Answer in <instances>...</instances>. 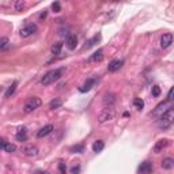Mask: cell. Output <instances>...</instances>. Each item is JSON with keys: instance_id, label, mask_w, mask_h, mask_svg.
Listing matches in <instances>:
<instances>
[{"instance_id": "484cf974", "label": "cell", "mask_w": 174, "mask_h": 174, "mask_svg": "<svg viewBox=\"0 0 174 174\" xmlns=\"http://www.w3.org/2000/svg\"><path fill=\"white\" fill-rule=\"evenodd\" d=\"M133 106L137 109V110H141L144 108V101L141 98H135L133 99Z\"/></svg>"}, {"instance_id": "d6a6232c", "label": "cell", "mask_w": 174, "mask_h": 174, "mask_svg": "<svg viewBox=\"0 0 174 174\" xmlns=\"http://www.w3.org/2000/svg\"><path fill=\"white\" fill-rule=\"evenodd\" d=\"M6 143H7V140L3 139V137H0V150H3V148H4Z\"/></svg>"}, {"instance_id": "ba28073f", "label": "cell", "mask_w": 174, "mask_h": 174, "mask_svg": "<svg viewBox=\"0 0 174 174\" xmlns=\"http://www.w3.org/2000/svg\"><path fill=\"white\" fill-rule=\"evenodd\" d=\"M65 45H67V48H68L69 51H74V49L76 48V45H78V37L75 34H68L67 35V38H65Z\"/></svg>"}, {"instance_id": "e0dca14e", "label": "cell", "mask_w": 174, "mask_h": 174, "mask_svg": "<svg viewBox=\"0 0 174 174\" xmlns=\"http://www.w3.org/2000/svg\"><path fill=\"white\" fill-rule=\"evenodd\" d=\"M101 41V34H97V35H94L91 40H88L87 42H86V45H84V49H90V48H93L95 44H98V42Z\"/></svg>"}, {"instance_id": "603a6c76", "label": "cell", "mask_w": 174, "mask_h": 174, "mask_svg": "<svg viewBox=\"0 0 174 174\" xmlns=\"http://www.w3.org/2000/svg\"><path fill=\"white\" fill-rule=\"evenodd\" d=\"M16 86H18V82H12V84L8 88H7V91H6V94H4V97L6 98H10L11 95L15 93V90H16Z\"/></svg>"}, {"instance_id": "9a60e30c", "label": "cell", "mask_w": 174, "mask_h": 174, "mask_svg": "<svg viewBox=\"0 0 174 174\" xmlns=\"http://www.w3.org/2000/svg\"><path fill=\"white\" fill-rule=\"evenodd\" d=\"M104 60V51L102 49H99L94 53V55L90 56V59H88V61L90 63H98V61H102Z\"/></svg>"}, {"instance_id": "6da1fadb", "label": "cell", "mask_w": 174, "mask_h": 174, "mask_svg": "<svg viewBox=\"0 0 174 174\" xmlns=\"http://www.w3.org/2000/svg\"><path fill=\"white\" fill-rule=\"evenodd\" d=\"M64 71H65L64 67H61V68H56V69L48 71V72L41 78V84H42V86H49V84H53L55 82H57L60 78L63 76Z\"/></svg>"}, {"instance_id": "d4e9b609", "label": "cell", "mask_w": 174, "mask_h": 174, "mask_svg": "<svg viewBox=\"0 0 174 174\" xmlns=\"http://www.w3.org/2000/svg\"><path fill=\"white\" fill-rule=\"evenodd\" d=\"M69 151H71V152H74V154H82V152H84V145H83V144L72 145Z\"/></svg>"}, {"instance_id": "4316f807", "label": "cell", "mask_w": 174, "mask_h": 174, "mask_svg": "<svg viewBox=\"0 0 174 174\" xmlns=\"http://www.w3.org/2000/svg\"><path fill=\"white\" fill-rule=\"evenodd\" d=\"M3 150H4L6 152H10V154H11V152H15V151H16V145H15V144H12V143H8V141H7Z\"/></svg>"}, {"instance_id": "7402d4cb", "label": "cell", "mask_w": 174, "mask_h": 174, "mask_svg": "<svg viewBox=\"0 0 174 174\" xmlns=\"http://www.w3.org/2000/svg\"><path fill=\"white\" fill-rule=\"evenodd\" d=\"M105 148V143H104V140H97V141H94V144H93V151L94 152H101L102 150Z\"/></svg>"}, {"instance_id": "9c48e42d", "label": "cell", "mask_w": 174, "mask_h": 174, "mask_svg": "<svg viewBox=\"0 0 174 174\" xmlns=\"http://www.w3.org/2000/svg\"><path fill=\"white\" fill-rule=\"evenodd\" d=\"M97 78H90V79H87L86 82H84V84L79 88V91L80 93H87V91H90L91 88L94 87V84L97 83Z\"/></svg>"}, {"instance_id": "5bb4252c", "label": "cell", "mask_w": 174, "mask_h": 174, "mask_svg": "<svg viewBox=\"0 0 174 174\" xmlns=\"http://www.w3.org/2000/svg\"><path fill=\"white\" fill-rule=\"evenodd\" d=\"M112 118H113V113L109 110V109L102 110L101 113H99V116H98V120H99V123H101V124L109 121V120H112Z\"/></svg>"}, {"instance_id": "ac0fdd59", "label": "cell", "mask_w": 174, "mask_h": 174, "mask_svg": "<svg viewBox=\"0 0 174 174\" xmlns=\"http://www.w3.org/2000/svg\"><path fill=\"white\" fill-rule=\"evenodd\" d=\"M162 167L166 170H170L174 167V159L173 158H165L162 161Z\"/></svg>"}, {"instance_id": "52a82bcc", "label": "cell", "mask_w": 174, "mask_h": 174, "mask_svg": "<svg viewBox=\"0 0 174 174\" xmlns=\"http://www.w3.org/2000/svg\"><path fill=\"white\" fill-rule=\"evenodd\" d=\"M38 152H40L38 151V147L37 145H34V144H27L26 147L23 148V154L26 155V157H31V158L37 157Z\"/></svg>"}, {"instance_id": "83f0119b", "label": "cell", "mask_w": 174, "mask_h": 174, "mask_svg": "<svg viewBox=\"0 0 174 174\" xmlns=\"http://www.w3.org/2000/svg\"><path fill=\"white\" fill-rule=\"evenodd\" d=\"M10 45V41L7 37H2L0 38V51H3V49H7Z\"/></svg>"}, {"instance_id": "5b68a950", "label": "cell", "mask_w": 174, "mask_h": 174, "mask_svg": "<svg viewBox=\"0 0 174 174\" xmlns=\"http://www.w3.org/2000/svg\"><path fill=\"white\" fill-rule=\"evenodd\" d=\"M169 104H170V102L167 101V99H166V101H163V102H161V104H158L157 106H155V109H154V110L151 112V116H152V117H159L163 112L166 110V109L170 108Z\"/></svg>"}, {"instance_id": "f546056e", "label": "cell", "mask_w": 174, "mask_h": 174, "mask_svg": "<svg viewBox=\"0 0 174 174\" xmlns=\"http://www.w3.org/2000/svg\"><path fill=\"white\" fill-rule=\"evenodd\" d=\"M52 10H53L55 12H60V11H61V6H60V3H59V2H55V3H53V4H52Z\"/></svg>"}, {"instance_id": "8fae6325", "label": "cell", "mask_w": 174, "mask_h": 174, "mask_svg": "<svg viewBox=\"0 0 174 174\" xmlns=\"http://www.w3.org/2000/svg\"><path fill=\"white\" fill-rule=\"evenodd\" d=\"M123 64H124V61L123 60H120V59L112 60V61L109 63V65H108V71L109 72H116V71H118L120 68H121Z\"/></svg>"}, {"instance_id": "f1b7e54d", "label": "cell", "mask_w": 174, "mask_h": 174, "mask_svg": "<svg viewBox=\"0 0 174 174\" xmlns=\"http://www.w3.org/2000/svg\"><path fill=\"white\" fill-rule=\"evenodd\" d=\"M152 95H154V97H159V95H161V87L152 86Z\"/></svg>"}, {"instance_id": "836d02e7", "label": "cell", "mask_w": 174, "mask_h": 174, "mask_svg": "<svg viewBox=\"0 0 174 174\" xmlns=\"http://www.w3.org/2000/svg\"><path fill=\"white\" fill-rule=\"evenodd\" d=\"M167 101L172 102L173 101V88H170L169 90V94H167Z\"/></svg>"}, {"instance_id": "44dd1931", "label": "cell", "mask_w": 174, "mask_h": 174, "mask_svg": "<svg viewBox=\"0 0 174 174\" xmlns=\"http://www.w3.org/2000/svg\"><path fill=\"white\" fill-rule=\"evenodd\" d=\"M61 105H63V101H61V99H60V98H55V99H52V101L49 102V109L55 110V109H59Z\"/></svg>"}, {"instance_id": "7c38bea8", "label": "cell", "mask_w": 174, "mask_h": 174, "mask_svg": "<svg viewBox=\"0 0 174 174\" xmlns=\"http://www.w3.org/2000/svg\"><path fill=\"white\" fill-rule=\"evenodd\" d=\"M53 125L52 124H48V125H45V127H42L40 131L37 132V137H40V139H42V137H45V136H48V135H51L53 132Z\"/></svg>"}, {"instance_id": "30bf717a", "label": "cell", "mask_w": 174, "mask_h": 174, "mask_svg": "<svg viewBox=\"0 0 174 174\" xmlns=\"http://www.w3.org/2000/svg\"><path fill=\"white\" fill-rule=\"evenodd\" d=\"M152 170H154V166H152V163L150 161H145L143 162L141 165L137 167V173L140 174H147V173H151Z\"/></svg>"}, {"instance_id": "7a4b0ae2", "label": "cell", "mask_w": 174, "mask_h": 174, "mask_svg": "<svg viewBox=\"0 0 174 174\" xmlns=\"http://www.w3.org/2000/svg\"><path fill=\"white\" fill-rule=\"evenodd\" d=\"M158 118H159V128L163 129V131L169 129V128L172 127L173 120H174V110H173V108H167L161 116L158 117Z\"/></svg>"}, {"instance_id": "ffe728a7", "label": "cell", "mask_w": 174, "mask_h": 174, "mask_svg": "<svg viewBox=\"0 0 174 174\" xmlns=\"http://www.w3.org/2000/svg\"><path fill=\"white\" fill-rule=\"evenodd\" d=\"M61 49H63V42H56V44H53V45H52L51 52H52V55L57 56V55H60Z\"/></svg>"}, {"instance_id": "277c9868", "label": "cell", "mask_w": 174, "mask_h": 174, "mask_svg": "<svg viewBox=\"0 0 174 174\" xmlns=\"http://www.w3.org/2000/svg\"><path fill=\"white\" fill-rule=\"evenodd\" d=\"M35 31H37V25L27 23L26 26H23L22 29H20L19 34H20V37H22V38H27V37H30V35H33Z\"/></svg>"}, {"instance_id": "8992f818", "label": "cell", "mask_w": 174, "mask_h": 174, "mask_svg": "<svg viewBox=\"0 0 174 174\" xmlns=\"http://www.w3.org/2000/svg\"><path fill=\"white\" fill-rule=\"evenodd\" d=\"M169 144H170V140L169 139H161V140H158L157 143H155L154 148H152V151H154L155 154H159V152H162L163 150H166V148L169 147Z\"/></svg>"}, {"instance_id": "d6986e66", "label": "cell", "mask_w": 174, "mask_h": 174, "mask_svg": "<svg viewBox=\"0 0 174 174\" xmlns=\"http://www.w3.org/2000/svg\"><path fill=\"white\" fill-rule=\"evenodd\" d=\"M116 102V95L114 94H106L104 98V104L106 106H113V104Z\"/></svg>"}, {"instance_id": "e575fe53", "label": "cell", "mask_w": 174, "mask_h": 174, "mask_svg": "<svg viewBox=\"0 0 174 174\" xmlns=\"http://www.w3.org/2000/svg\"><path fill=\"white\" fill-rule=\"evenodd\" d=\"M45 18H47V11H44V12H42L41 15H40V19H45Z\"/></svg>"}, {"instance_id": "3957f363", "label": "cell", "mask_w": 174, "mask_h": 174, "mask_svg": "<svg viewBox=\"0 0 174 174\" xmlns=\"http://www.w3.org/2000/svg\"><path fill=\"white\" fill-rule=\"evenodd\" d=\"M41 104H42L41 98H38V97H31V98H29L26 102H25L23 112H25V113H33L35 109L40 108Z\"/></svg>"}, {"instance_id": "4dcf8cb0", "label": "cell", "mask_w": 174, "mask_h": 174, "mask_svg": "<svg viewBox=\"0 0 174 174\" xmlns=\"http://www.w3.org/2000/svg\"><path fill=\"white\" fill-rule=\"evenodd\" d=\"M59 170H60V173L65 174V172H67V165H65V162H59Z\"/></svg>"}, {"instance_id": "1f68e13d", "label": "cell", "mask_w": 174, "mask_h": 174, "mask_svg": "<svg viewBox=\"0 0 174 174\" xmlns=\"http://www.w3.org/2000/svg\"><path fill=\"white\" fill-rule=\"evenodd\" d=\"M69 172L72 173V174H78V173L80 172V166H79V165H75V166H72V167H71V170H69Z\"/></svg>"}, {"instance_id": "2e32d148", "label": "cell", "mask_w": 174, "mask_h": 174, "mask_svg": "<svg viewBox=\"0 0 174 174\" xmlns=\"http://www.w3.org/2000/svg\"><path fill=\"white\" fill-rule=\"evenodd\" d=\"M16 140L18 141H26L27 140V129L26 128H19L16 133Z\"/></svg>"}, {"instance_id": "cb8c5ba5", "label": "cell", "mask_w": 174, "mask_h": 174, "mask_svg": "<svg viewBox=\"0 0 174 174\" xmlns=\"http://www.w3.org/2000/svg\"><path fill=\"white\" fill-rule=\"evenodd\" d=\"M25 7H26L25 0H15V2H14V10H15V11H22Z\"/></svg>"}, {"instance_id": "4fadbf2b", "label": "cell", "mask_w": 174, "mask_h": 174, "mask_svg": "<svg viewBox=\"0 0 174 174\" xmlns=\"http://www.w3.org/2000/svg\"><path fill=\"white\" fill-rule=\"evenodd\" d=\"M172 44H173V34H172V33L163 34L162 38H161V47H162L163 49H166V48H169Z\"/></svg>"}]
</instances>
